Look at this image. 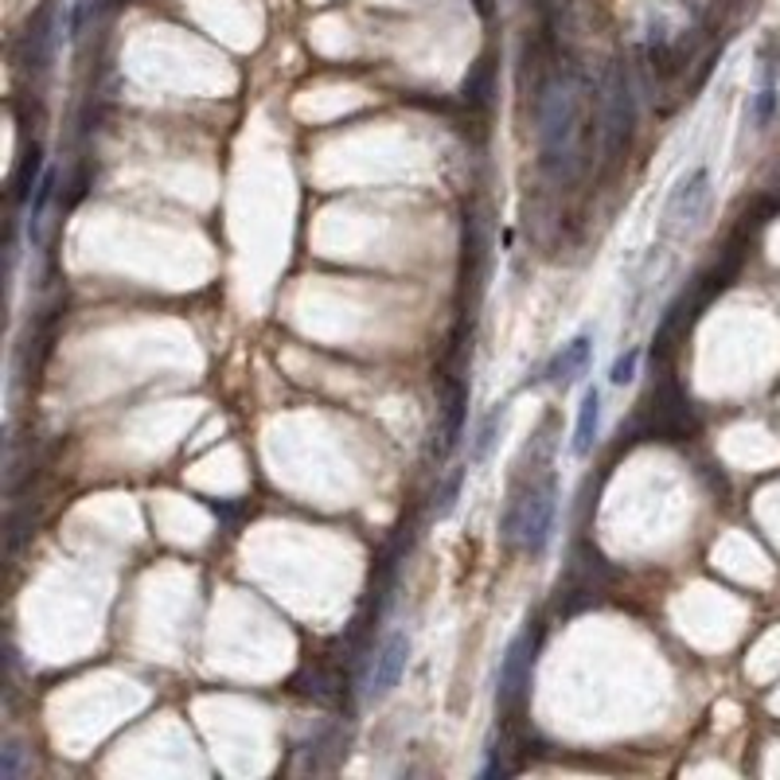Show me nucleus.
Instances as JSON below:
<instances>
[{"mask_svg": "<svg viewBox=\"0 0 780 780\" xmlns=\"http://www.w3.org/2000/svg\"><path fill=\"white\" fill-rule=\"evenodd\" d=\"M504 539L515 542L531 558H542L554 542L558 531V476L554 472H542L539 481H527L524 488L507 499L504 512Z\"/></svg>", "mask_w": 780, "mask_h": 780, "instance_id": "nucleus-1", "label": "nucleus"}, {"mask_svg": "<svg viewBox=\"0 0 780 780\" xmlns=\"http://www.w3.org/2000/svg\"><path fill=\"white\" fill-rule=\"evenodd\" d=\"M706 204H711V168L686 172L683 180L671 188L668 204H663V234L691 231L703 219Z\"/></svg>", "mask_w": 780, "mask_h": 780, "instance_id": "nucleus-2", "label": "nucleus"}, {"mask_svg": "<svg viewBox=\"0 0 780 780\" xmlns=\"http://www.w3.org/2000/svg\"><path fill=\"white\" fill-rule=\"evenodd\" d=\"M406 663H410V633H406V628H395V633L383 640V648H378L375 668H371L367 686H363L367 703H378V699H386L391 691H395L398 679L406 675Z\"/></svg>", "mask_w": 780, "mask_h": 780, "instance_id": "nucleus-3", "label": "nucleus"}, {"mask_svg": "<svg viewBox=\"0 0 780 780\" xmlns=\"http://www.w3.org/2000/svg\"><path fill=\"white\" fill-rule=\"evenodd\" d=\"M590 363H593V332L585 328V332H578L570 343H562V348H558V352L542 363L539 375H535V383L570 386L574 378H582L585 371H590Z\"/></svg>", "mask_w": 780, "mask_h": 780, "instance_id": "nucleus-4", "label": "nucleus"}, {"mask_svg": "<svg viewBox=\"0 0 780 780\" xmlns=\"http://www.w3.org/2000/svg\"><path fill=\"white\" fill-rule=\"evenodd\" d=\"M601 414H605V403H601V386L590 383L582 391V403H578V418H574V433H570V457L574 461H585L593 453L601 438Z\"/></svg>", "mask_w": 780, "mask_h": 780, "instance_id": "nucleus-5", "label": "nucleus"}, {"mask_svg": "<svg viewBox=\"0 0 780 780\" xmlns=\"http://www.w3.org/2000/svg\"><path fill=\"white\" fill-rule=\"evenodd\" d=\"M777 106H780V47L769 43L761 52V86H757L754 95V125L769 129Z\"/></svg>", "mask_w": 780, "mask_h": 780, "instance_id": "nucleus-6", "label": "nucleus"}, {"mask_svg": "<svg viewBox=\"0 0 780 780\" xmlns=\"http://www.w3.org/2000/svg\"><path fill=\"white\" fill-rule=\"evenodd\" d=\"M504 406L499 410H492L488 418L476 426V433H472V449H469V464L472 469H481L484 461L492 457V449H496V441H499V429H504Z\"/></svg>", "mask_w": 780, "mask_h": 780, "instance_id": "nucleus-7", "label": "nucleus"}, {"mask_svg": "<svg viewBox=\"0 0 780 780\" xmlns=\"http://www.w3.org/2000/svg\"><path fill=\"white\" fill-rule=\"evenodd\" d=\"M524 644H527V633L515 636L512 648H507L504 668H499V695H515V691L524 686V675H527V668H531V660L524 656Z\"/></svg>", "mask_w": 780, "mask_h": 780, "instance_id": "nucleus-8", "label": "nucleus"}, {"mask_svg": "<svg viewBox=\"0 0 780 780\" xmlns=\"http://www.w3.org/2000/svg\"><path fill=\"white\" fill-rule=\"evenodd\" d=\"M640 360H644V352L636 348V343H628L625 352L613 360V367H609V386H628L636 375H640Z\"/></svg>", "mask_w": 780, "mask_h": 780, "instance_id": "nucleus-9", "label": "nucleus"}, {"mask_svg": "<svg viewBox=\"0 0 780 780\" xmlns=\"http://www.w3.org/2000/svg\"><path fill=\"white\" fill-rule=\"evenodd\" d=\"M52 180H55V172H43V180L35 184L32 219H28V242H40V223H43V211H47V199H52Z\"/></svg>", "mask_w": 780, "mask_h": 780, "instance_id": "nucleus-10", "label": "nucleus"}]
</instances>
